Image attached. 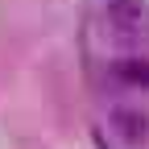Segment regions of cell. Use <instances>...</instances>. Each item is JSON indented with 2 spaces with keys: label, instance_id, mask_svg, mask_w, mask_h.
Wrapping results in <instances>:
<instances>
[{
  "label": "cell",
  "instance_id": "obj_1",
  "mask_svg": "<svg viewBox=\"0 0 149 149\" xmlns=\"http://www.w3.org/2000/svg\"><path fill=\"white\" fill-rule=\"evenodd\" d=\"M112 128H116V137H120L124 145H133V149H141V145L149 141V116L137 112V108L112 112Z\"/></svg>",
  "mask_w": 149,
  "mask_h": 149
},
{
  "label": "cell",
  "instance_id": "obj_2",
  "mask_svg": "<svg viewBox=\"0 0 149 149\" xmlns=\"http://www.w3.org/2000/svg\"><path fill=\"white\" fill-rule=\"evenodd\" d=\"M108 21L120 33H137L149 21V8H145V0H108Z\"/></svg>",
  "mask_w": 149,
  "mask_h": 149
},
{
  "label": "cell",
  "instance_id": "obj_3",
  "mask_svg": "<svg viewBox=\"0 0 149 149\" xmlns=\"http://www.w3.org/2000/svg\"><path fill=\"white\" fill-rule=\"evenodd\" d=\"M116 74H120L124 83H133V87H149V62L145 58H124L116 66Z\"/></svg>",
  "mask_w": 149,
  "mask_h": 149
}]
</instances>
